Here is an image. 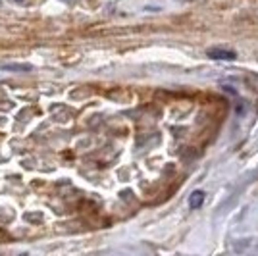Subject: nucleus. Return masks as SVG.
Returning <instances> with one entry per match:
<instances>
[{"instance_id": "1", "label": "nucleus", "mask_w": 258, "mask_h": 256, "mask_svg": "<svg viewBox=\"0 0 258 256\" xmlns=\"http://www.w3.org/2000/svg\"><path fill=\"white\" fill-rule=\"evenodd\" d=\"M206 54H208L210 60H222V62H233V60H237V54L233 50H224V48H210Z\"/></svg>"}, {"instance_id": "2", "label": "nucleus", "mask_w": 258, "mask_h": 256, "mask_svg": "<svg viewBox=\"0 0 258 256\" xmlns=\"http://www.w3.org/2000/svg\"><path fill=\"white\" fill-rule=\"evenodd\" d=\"M0 70H4V72H14V74H29V72L35 70V66L16 62V64H0Z\"/></svg>"}, {"instance_id": "3", "label": "nucleus", "mask_w": 258, "mask_h": 256, "mask_svg": "<svg viewBox=\"0 0 258 256\" xmlns=\"http://www.w3.org/2000/svg\"><path fill=\"white\" fill-rule=\"evenodd\" d=\"M203 203H205V193H203V191H193V193H191V197H189V206H191L193 210L201 208V206H203Z\"/></svg>"}, {"instance_id": "4", "label": "nucleus", "mask_w": 258, "mask_h": 256, "mask_svg": "<svg viewBox=\"0 0 258 256\" xmlns=\"http://www.w3.org/2000/svg\"><path fill=\"white\" fill-rule=\"evenodd\" d=\"M10 2H14V4H23L25 0H10Z\"/></svg>"}, {"instance_id": "5", "label": "nucleus", "mask_w": 258, "mask_h": 256, "mask_svg": "<svg viewBox=\"0 0 258 256\" xmlns=\"http://www.w3.org/2000/svg\"><path fill=\"white\" fill-rule=\"evenodd\" d=\"M62 2H66V4H74L76 0H62Z\"/></svg>"}]
</instances>
